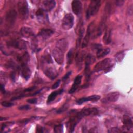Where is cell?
<instances>
[{
	"label": "cell",
	"instance_id": "1",
	"mask_svg": "<svg viewBox=\"0 0 133 133\" xmlns=\"http://www.w3.org/2000/svg\"><path fill=\"white\" fill-rule=\"evenodd\" d=\"M98 113V110L95 108H84L78 112L75 115L72 116L68 122L69 128L70 132H73L74 128L80 120L86 116H88L91 114H95Z\"/></svg>",
	"mask_w": 133,
	"mask_h": 133
},
{
	"label": "cell",
	"instance_id": "2",
	"mask_svg": "<svg viewBox=\"0 0 133 133\" xmlns=\"http://www.w3.org/2000/svg\"><path fill=\"white\" fill-rule=\"evenodd\" d=\"M68 43L65 39H61L57 42L56 46L52 51V54L55 61L59 64L63 63L64 54L68 48Z\"/></svg>",
	"mask_w": 133,
	"mask_h": 133
},
{
	"label": "cell",
	"instance_id": "3",
	"mask_svg": "<svg viewBox=\"0 0 133 133\" xmlns=\"http://www.w3.org/2000/svg\"><path fill=\"white\" fill-rule=\"evenodd\" d=\"M115 63L111 58H105L98 62L93 68V72H99L101 71H105L108 72L112 70L114 66Z\"/></svg>",
	"mask_w": 133,
	"mask_h": 133
},
{
	"label": "cell",
	"instance_id": "4",
	"mask_svg": "<svg viewBox=\"0 0 133 133\" xmlns=\"http://www.w3.org/2000/svg\"><path fill=\"white\" fill-rule=\"evenodd\" d=\"M100 6V1H91L86 11V19H89L90 17L96 15L98 12Z\"/></svg>",
	"mask_w": 133,
	"mask_h": 133
},
{
	"label": "cell",
	"instance_id": "5",
	"mask_svg": "<svg viewBox=\"0 0 133 133\" xmlns=\"http://www.w3.org/2000/svg\"><path fill=\"white\" fill-rule=\"evenodd\" d=\"M18 9L21 18L26 19L29 15V8L26 1H20L18 3Z\"/></svg>",
	"mask_w": 133,
	"mask_h": 133
},
{
	"label": "cell",
	"instance_id": "6",
	"mask_svg": "<svg viewBox=\"0 0 133 133\" xmlns=\"http://www.w3.org/2000/svg\"><path fill=\"white\" fill-rule=\"evenodd\" d=\"M73 23H74L73 15L71 13H68V14H66L63 17L62 20L61 26L62 29L64 30H69L73 27Z\"/></svg>",
	"mask_w": 133,
	"mask_h": 133
},
{
	"label": "cell",
	"instance_id": "7",
	"mask_svg": "<svg viewBox=\"0 0 133 133\" xmlns=\"http://www.w3.org/2000/svg\"><path fill=\"white\" fill-rule=\"evenodd\" d=\"M119 95V93L117 91L109 93L102 99L101 102L103 103H108L115 102L118 100Z\"/></svg>",
	"mask_w": 133,
	"mask_h": 133
},
{
	"label": "cell",
	"instance_id": "8",
	"mask_svg": "<svg viewBox=\"0 0 133 133\" xmlns=\"http://www.w3.org/2000/svg\"><path fill=\"white\" fill-rule=\"evenodd\" d=\"M7 45L9 46L19 49H24L26 47V43L24 41L19 39H14L9 41L7 42Z\"/></svg>",
	"mask_w": 133,
	"mask_h": 133
},
{
	"label": "cell",
	"instance_id": "9",
	"mask_svg": "<svg viewBox=\"0 0 133 133\" xmlns=\"http://www.w3.org/2000/svg\"><path fill=\"white\" fill-rule=\"evenodd\" d=\"M17 14L15 10L10 9L7 11L6 15V21L8 24L10 25H13L15 23L16 18H17Z\"/></svg>",
	"mask_w": 133,
	"mask_h": 133
},
{
	"label": "cell",
	"instance_id": "10",
	"mask_svg": "<svg viewBox=\"0 0 133 133\" xmlns=\"http://www.w3.org/2000/svg\"><path fill=\"white\" fill-rule=\"evenodd\" d=\"M41 4V9L45 11H51L55 8L56 3L53 0H45L42 1Z\"/></svg>",
	"mask_w": 133,
	"mask_h": 133
},
{
	"label": "cell",
	"instance_id": "11",
	"mask_svg": "<svg viewBox=\"0 0 133 133\" xmlns=\"http://www.w3.org/2000/svg\"><path fill=\"white\" fill-rule=\"evenodd\" d=\"M21 75L25 79L28 80L31 76V71L28 67L27 63H21L20 66Z\"/></svg>",
	"mask_w": 133,
	"mask_h": 133
},
{
	"label": "cell",
	"instance_id": "12",
	"mask_svg": "<svg viewBox=\"0 0 133 133\" xmlns=\"http://www.w3.org/2000/svg\"><path fill=\"white\" fill-rule=\"evenodd\" d=\"M92 29H93V22L91 23L88 26V28L87 29V32H86V33L85 34V36L84 37V38L83 39V43L82 45V48H85L87 46V44H88L89 39L90 38L91 34L93 30Z\"/></svg>",
	"mask_w": 133,
	"mask_h": 133
},
{
	"label": "cell",
	"instance_id": "13",
	"mask_svg": "<svg viewBox=\"0 0 133 133\" xmlns=\"http://www.w3.org/2000/svg\"><path fill=\"white\" fill-rule=\"evenodd\" d=\"M100 99V96L97 95H91L87 97H83L78 99L76 101V103L78 104H81L87 101H96Z\"/></svg>",
	"mask_w": 133,
	"mask_h": 133
},
{
	"label": "cell",
	"instance_id": "14",
	"mask_svg": "<svg viewBox=\"0 0 133 133\" xmlns=\"http://www.w3.org/2000/svg\"><path fill=\"white\" fill-rule=\"evenodd\" d=\"M82 8V4L80 1L74 0L72 1V9L73 12L74 14L76 15H79L81 12Z\"/></svg>",
	"mask_w": 133,
	"mask_h": 133
},
{
	"label": "cell",
	"instance_id": "15",
	"mask_svg": "<svg viewBox=\"0 0 133 133\" xmlns=\"http://www.w3.org/2000/svg\"><path fill=\"white\" fill-rule=\"evenodd\" d=\"M45 75L50 79H54L58 76V72L56 70L51 67H47L44 71Z\"/></svg>",
	"mask_w": 133,
	"mask_h": 133
},
{
	"label": "cell",
	"instance_id": "16",
	"mask_svg": "<svg viewBox=\"0 0 133 133\" xmlns=\"http://www.w3.org/2000/svg\"><path fill=\"white\" fill-rule=\"evenodd\" d=\"M20 34L26 38L32 37L34 35L33 30L30 28L26 26H23L20 29Z\"/></svg>",
	"mask_w": 133,
	"mask_h": 133
},
{
	"label": "cell",
	"instance_id": "17",
	"mask_svg": "<svg viewBox=\"0 0 133 133\" xmlns=\"http://www.w3.org/2000/svg\"><path fill=\"white\" fill-rule=\"evenodd\" d=\"M95 61V58L94 56L88 54L85 58V72L87 75H89V65L91 64Z\"/></svg>",
	"mask_w": 133,
	"mask_h": 133
},
{
	"label": "cell",
	"instance_id": "18",
	"mask_svg": "<svg viewBox=\"0 0 133 133\" xmlns=\"http://www.w3.org/2000/svg\"><path fill=\"white\" fill-rule=\"evenodd\" d=\"M82 81V76L81 75H77L74 79L73 85L70 89L69 92L70 94H73L74 93L77 89L78 88V86L81 83Z\"/></svg>",
	"mask_w": 133,
	"mask_h": 133
},
{
	"label": "cell",
	"instance_id": "19",
	"mask_svg": "<svg viewBox=\"0 0 133 133\" xmlns=\"http://www.w3.org/2000/svg\"><path fill=\"white\" fill-rule=\"evenodd\" d=\"M54 34V31L50 29H43L40 31L38 35L43 39H46Z\"/></svg>",
	"mask_w": 133,
	"mask_h": 133
},
{
	"label": "cell",
	"instance_id": "20",
	"mask_svg": "<svg viewBox=\"0 0 133 133\" xmlns=\"http://www.w3.org/2000/svg\"><path fill=\"white\" fill-rule=\"evenodd\" d=\"M36 16L38 20L42 22H45L47 19V16L45 13V11L41 8H39L37 10L36 12Z\"/></svg>",
	"mask_w": 133,
	"mask_h": 133
},
{
	"label": "cell",
	"instance_id": "21",
	"mask_svg": "<svg viewBox=\"0 0 133 133\" xmlns=\"http://www.w3.org/2000/svg\"><path fill=\"white\" fill-rule=\"evenodd\" d=\"M123 123L125 127L128 129L131 128L132 127V120L131 117L127 115H124L123 116Z\"/></svg>",
	"mask_w": 133,
	"mask_h": 133
},
{
	"label": "cell",
	"instance_id": "22",
	"mask_svg": "<svg viewBox=\"0 0 133 133\" xmlns=\"http://www.w3.org/2000/svg\"><path fill=\"white\" fill-rule=\"evenodd\" d=\"M110 52V49L109 48H103L102 47L99 48L97 51V57L98 58H101L107 55Z\"/></svg>",
	"mask_w": 133,
	"mask_h": 133
},
{
	"label": "cell",
	"instance_id": "23",
	"mask_svg": "<svg viewBox=\"0 0 133 133\" xmlns=\"http://www.w3.org/2000/svg\"><path fill=\"white\" fill-rule=\"evenodd\" d=\"M63 89H60L58 91H54L52 92H51L48 97V98H47V103H49L50 102H51L52 101H54L55 98H56V97L57 96V95L61 94L62 92H63Z\"/></svg>",
	"mask_w": 133,
	"mask_h": 133
},
{
	"label": "cell",
	"instance_id": "24",
	"mask_svg": "<svg viewBox=\"0 0 133 133\" xmlns=\"http://www.w3.org/2000/svg\"><path fill=\"white\" fill-rule=\"evenodd\" d=\"M111 29H107L103 36V42L106 44H109L111 41Z\"/></svg>",
	"mask_w": 133,
	"mask_h": 133
},
{
	"label": "cell",
	"instance_id": "25",
	"mask_svg": "<svg viewBox=\"0 0 133 133\" xmlns=\"http://www.w3.org/2000/svg\"><path fill=\"white\" fill-rule=\"evenodd\" d=\"M125 56V53L123 51H119L115 55V59L117 62H121Z\"/></svg>",
	"mask_w": 133,
	"mask_h": 133
},
{
	"label": "cell",
	"instance_id": "26",
	"mask_svg": "<svg viewBox=\"0 0 133 133\" xmlns=\"http://www.w3.org/2000/svg\"><path fill=\"white\" fill-rule=\"evenodd\" d=\"M54 131L55 132H62L63 131V125L59 124L56 125L54 128Z\"/></svg>",
	"mask_w": 133,
	"mask_h": 133
},
{
	"label": "cell",
	"instance_id": "27",
	"mask_svg": "<svg viewBox=\"0 0 133 133\" xmlns=\"http://www.w3.org/2000/svg\"><path fill=\"white\" fill-rule=\"evenodd\" d=\"M73 49H71L68 53L67 57H68V62L69 64H70L72 62V58H73Z\"/></svg>",
	"mask_w": 133,
	"mask_h": 133
},
{
	"label": "cell",
	"instance_id": "28",
	"mask_svg": "<svg viewBox=\"0 0 133 133\" xmlns=\"http://www.w3.org/2000/svg\"><path fill=\"white\" fill-rule=\"evenodd\" d=\"M1 104H2V105H3V107H10L14 105V104L12 102H9V101H3L1 103Z\"/></svg>",
	"mask_w": 133,
	"mask_h": 133
},
{
	"label": "cell",
	"instance_id": "29",
	"mask_svg": "<svg viewBox=\"0 0 133 133\" xmlns=\"http://www.w3.org/2000/svg\"><path fill=\"white\" fill-rule=\"evenodd\" d=\"M30 109V107L29 105H22L19 108V109L21 110H29Z\"/></svg>",
	"mask_w": 133,
	"mask_h": 133
},
{
	"label": "cell",
	"instance_id": "30",
	"mask_svg": "<svg viewBox=\"0 0 133 133\" xmlns=\"http://www.w3.org/2000/svg\"><path fill=\"white\" fill-rule=\"evenodd\" d=\"M35 88H36V87H35V86H33V87H29V88H26L25 90H24V91H23V92H31V91H32V90H34Z\"/></svg>",
	"mask_w": 133,
	"mask_h": 133
},
{
	"label": "cell",
	"instance_id": "31",
	"mask_svg": "<svg viewBox=\"0 0 133 133\" xmlns=\"http://www.w3.org/2000/svg\"><path fill=\"white\" fill-rule=\"evenodd\" d=\"M66 109H67V107L65 105H64L62 108H60L57 112V113H62V112H64V111H65Z\"/></svg>",
	"mask_w": 133,
	"mask_h": 133
},
{
	"label": "cell",
	"instance_id": "32",
	"mask_svg": "<svg viewBox=\"0 0 133 133\" xmlns=\"http://www.w3.org/2000/svg\"><path fill=\"white\" fill-rule=\"evenodd\" d=\"M60 84V80H58L52 86V89H56L57 88L58 86H59Z\"/></svg>",
	"mask_w": 133,
	"mask_h": 133
},
{
	"label": "cell",
	"instance_id": "33",
	"mask_svg": "<svg viewBox=\"0 0 133 133\" xmlns=\"http://www.w3.org/2000/svg\"><path fill=\"white\" fill-rule=\"evenodd\" d=\"M27 102L31 104H35L37 102V99L36 98H33V99H30L27 100Z\"/></svg>",
	"mask_w": 133,
	"mask_h": 133
},
{
	"label": "cell",
	"instance_id": "34",
	"mask_svg": "<svg viewBox=\"0 0 133 133\" xmlns=\"http://www.w3.org/2000/svg\"><path fill=\"white\" fill-rule=\"evenodd\" d=\"M45 60L48 63H52V60L50 56H49V55H47L45 57Z\"/></svg>",
	"mask_w": 133,
	"mask_h": 133
},
{
	"label": "cell",
	"instance_id": "35",
	"mask_svg": "<svg viewBox=\"0 0 133 133\" xmlns=\"http://www.w3.org/2000/svg\"><path fill=\"white\" fill-rule=\"evenodd\" d=\"M124 2H125L124 1H116L115 2V4L118 6H121L123 5Z\"/></svg>",
	"mask_w": 133,
	"mask_h": 133
},
{
	"label": "cell",
	"instance_id": "36",
	"mask_svg": "<svg viewBox=\"0 0 133 133\" xmlns=\"http://www.w3.org/2000/svg\"><path fill=\"white\" fill-rule=\"evenodd\" d=\"M71 71H70V72H68L64 76V77H63V78H62V80H63V81H64V80H66V79H67L68 78V77L70 76V75H71Z\"/></svg>",
	"mask_w": 133,
	"mask_h": 133
},
{
	"label": "cell",
	"instance_id": "37",
	"mask_svg": "<svg viewBox=\"0 0 133 133\" xmlns=\"http://www.w3.org/2000/svg\"><path fill=\"white\" fill-rule=\"evenodd\" d=\"M1 91L3 92V93H5V88H4V85H3L2 84H1Z\"/></svg>",
	"mask_w": 133,
	"mask_h": 133
},
{
	"label": "cell",
	"instance_id": "38",
	"mask_svg": "<svg viewBox=\"0 0 133 133\" xmlns=\"http://www.w3.org/2000/svg\"><path fill=\"white\" fill-rule=\"evenodd\" d=\"M132 5L129 7V15H132Z\"/></svg>",
	"mask_w": 133,
	"mask_h": 133
},
{
	"label": "cell",
	"instance_id": "39",
	"mask_svg": "<svg viewBox=\"0 0 133 133\" xmlns=\"http://www.w3.org/2000/svg\"><path fill=\"white\" fill-rule=\"evenodd\" d=\"M36 130H37V132H43V129H42V127H39V128H38V127H37Z\"/></svg>",
	"mask_w": 133,
	"mask_h": 133
}]
</instances>
